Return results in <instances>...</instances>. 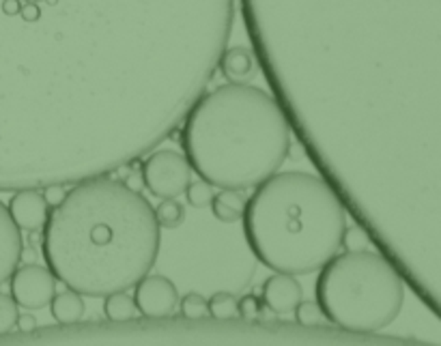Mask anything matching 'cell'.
<instances>
[{
  "label": "cell",
  "instance_id": "16",
  "mask_svg": "<svg viewBox=\"0 0 441 346\" xmlns=\"http://www.w3.org/2000/svg\"><path fill=\"white\" fill-rule=\"evenodd\" d=\"M207 314H211L217 321H231L237 316V299L235 295L222 291V293H213L211 299L207 301Z\"/></svg>",
  "mask_w": 441,
  "mask_h": 346
},
{
  "label": "cell",
  "instance_id": "3",
  "mask_svg": "<svg viewBox=\"0 0 441 346\" xmlns=\"http://www.w3.org/2000/svg\"><path fill=\"white\" fill-rule=\"evenodd\" d=\"M241 219L246 241L265 267L306 275L340 250L347 211L321 177L289 170L256 185Z\"/></svg>",
  "mask_w": 441,
  "mask_h": 346
},
{
  "label": "cell",
  "instance_id": "4",
  "mask_svg": "<svg viewBox=\"0 0 441 346\" xmlns=\"http://www.w3.org/2000/svg\"><path fill=\"white\" fill-rule=\"evenodd\" d=\"M319 271L316 304L329 323L345 331H381L403 310L405 284L379 252H336Z\"/></svg>",
  "mask_w": 441,
  "mask_h": 346
},
{
  "label": "cell",
  "instance_id": "12",
  "mask_svg": "<svg viewBox=\"0 0 441 346\" xmlns=\"http://www.w3.org/2000/svg\"><path fill=\"white\" fill-rule=\"evenodd\" d=\"M246 202H248V198L241 190L219 188V194H213V200L209 207H211L215 219H219L222 224H233L244 217Z\"/></svg>",
  "mask_w": 441,
  "mask_h": 346
},
{
  "label": "cell",
  "instance_id": "25",
  "mask_svg": "<svg viewBox=\"0 0 441 346\" xmlns=\"http://www.w3.org/2000/svg\"><path fill=\"white\" fill-rule=\"evenodd\" d=\"M130 190H134V192H140L142 188H144V183H142V175L140 172H130V175L125 177V181H123Z\"/></svg>",
  "mask_w": 441,
  "mask_h": 346
},
{
  "label": "cell",
  "instance_id": "13",
  "mask_svg": "<svg viewBox=\"0 0 441 346\" xmlns=\"http://www.w3.org/2000/svg\"><path fill=\"white\" fill-rule=\"evenodd\" d=\"M84 297L71 288L63 293H54L50 301V312L59 325H76L84 318Z\"/></svg>",
  "mask_w": 441,
  "mask_h": 346
},
{
  "label": "cell",
  "instance_id": "17",
  "mask_svg": "<svg viewBox=\"0 0 441 346\" xmlns=\"http://www.w3.org/2000/svg\"><path fill=\"white\" fill-rule=\"evenodd\" d=\"M295 321L302 325V327H327L329 325V321H327V316L323 314V310H321V306L316 304V301H299L297 306H295Z\"/></svg>",
  "mask_w": 441,
  "mask_h": 346
},
{
  "label": "cell",
  "instance_id": "18",
  "mask_svg": "<svg viewBox=\"0 0 441 346\" xmlns=\"http://www.w3.org/2000/svg\"><path fill=\"white\" fill-rule=\"evenodd\" d=\"M340 246L345 248V252H362L370 248V237L362 226H345Z\"/></svg>",
  "mask_w": 441,
  "mask_h": 346
},
{
  "label": "cell",
  "instance_id": "5",
  "mask_svg": "<svg viewBox=\"0 0 441 346\" xmlns=\"http://www.w3.org/2000/svg\"><path fill=\"white\" fill-rule=\"evenodd\" d=\"M140 175L151 196L166 200V198H177L185 192V188L192 181V168L185 155L173 149H161L144 159Z\"/></svg>",
  "mask_w": 441,
  "mask_h": 346
},
{
  "label": "cell",
  "instance_id": "20",
  "mask_svg": "<svg viewBox=\"0 0 441 346\" xmlns=\"http://www.w3.org/2000/svg\"><path fill=\"white\" fill-rule=\"evenodd\" d=\"M18 304L13 301L11 295L0 293V335H7L16 329L18 321Z\"/></svg>",
  "mask_w": 441,
  "mask_h": 346
},
{
  "label": "cell",
  "instance_id": "26",
  "mask_svg": "<svg viewBox=\"0 0 441 346\" xmlns=\"http://www.w3.org/2000/svg\"><path fill=\"white\" fill-rule=\"evenodd\" d=\"M22 3L26 5V3H33V5H47V9H57L59 5H61V0H22Z\"/></svg>",
  "mask_w": 441,
  "mask_h": 346
},
{
  "label": "cell",
  "instance_id": "19",
  "mask_svg": "<svg viewBox=\"0 0 441 346\" xmlns=\"http://www.w3.org/2000/svg\"><path fill=\"white\" fill-rule=\"evenodd\" d=\"M185 198H188V202H190V207H196V209H202V207H209L211 204V200H213V185L211 183H207V181H190V185L185 188Z\"/></svg>",
  "mask_w": 441,
  "mask_h": 346
},
{
  "label": "cell",
  "instance_id": "2",
  "mask_svg": "<svg viewBox=\"0 0 441 346\" xmlns=\"http://www.w3.org/2000/svg\"><path fill=\"white\" fill-rule=\"evenodd\" d=\"M181 142L192 172L213 188H256L278 170L291 149L280 103L250 84H224L190 112Z\"/></svg>",
  "mask_w": 441,
  "mask_h": 346
},
{
  "label": "cell",
  "instance_id": "11",
  "mask_svg": "<svg viewBox=\"0 0 441 346\" xmlns=\"http://www.w3.org/2000/svg\"><path fill=\"white\" fill-rule=\"evenodd\" d=\"M219 69H222V76L233 84H250L258 76L254 54L244 45L229 47L222 54V59H219Z\"/></svg>",
  "mask_w": 441,
  "mask_h": 346
},
{
  "label": "cell",
  "instance_id": "7",
  "mask_svg": "<svg viewBox=\"0 0 441 346\" xmlns=\"http://www.w3.org/2000/svg\"><path fill=\"white\" fill-rule=\"evenodd\" d=\"M134 291V301L138 308V314L147 318H166L173 314V310L179 304V291L177 286L166 275H153L151 271L140 277Z\"/></svg>",
  "mask_w": 441,
  "mask_h": 346
},
{
  "label": "cell",
  "instance_id": "15",
  "mask_svg": "<svg viewBox=\"0 0 441 346\" xmlns=\"http://www.w3.org/2000/svg\"><path fill=\"white\" fill-rule=\"evenodd\" d=\"M153 213H155L159 228H179L185 221V207L181 202H177L175 198L161 200L153 209Z\"/></svg>",
  "mask_w": 441,
  "mask_h": 346
},
{
  "label": "cell",
  "instance_id": "10",
  "mask_svg": "<svg viewBox=\"0 0 441 346\" xmlns=\"http://www.w3.org/2000/svg\"><path fill=\"white\" fill-rule=\"evenodd\" d=\"M7 209H9L13 221L18 224V228L28 230V233H37V230H41L47 215H50V207H47L43 194L37 190H20L18 194L11 196Z\"/></svg>",
  "mask_w": 441,
  "mask_h": 346
},
{
  "label": "cell",
  "instance_id": "21",
  "mask_svg": "<svg viewBox=\"0 0 441 346\" xmlns=\"http://www.w3.org/2000/svg\"><path fill=\"white\" fill-rule=\"evenodd\" d=\"M179 310L188 321H198V318L207 316V299L200 293H188L179 301Z\"/></svg>",
  "mask_w": 441,
  "mask_h": 346
},
{
  "label": "cell",
  "instance_id": "14",
  "mask_svg": "<svg viewBox=\"0 0 441 346\" xmlns=\"http://www.w3.org/2000/svg\"><path fill=\"white\" fill-rule=\"evenodd\" d=\"M103 314H105L108 321H113V323H127V321L136 318L138 308H136V301H134V297L130 293L117 291V293L105 295Z\"/></svg>",
  "mask_w": 441,
  "mask_h": 346
},
{
  "label": "cell",
  "instance_id": "9",
  "mask_svg": "<svg viewBox=\"0 0 441 346\" xmlns=\"http://www.w3.org/2000/svg\"><path fill=\"white\" fill-rule=\"evenodd\" d=\"M24 239L7 204L0 200V286H3L22 260Z\"/></svg>",
  "mask_w": 441,
  "mask_h": 346
},
{
  "label": "cell",
  "instance_id": "23",
  "mask_svg": "<svg viewBox=\"0 0 441 346\" xmlns=\"http://www.w3.org/2000/svg\"><path fill=\"white\" fill-rule=\"evenodd\" d=\"M65 188H61V185H52V188H47L45 192H43V198H45V202H47V207L52 209V207H57V204H61L63 200H65Z\"/></svg>",
  "mask_w": 441,
  "mask_h": 346
},
{
  "label": "cell",
  "instance_id": "6",
  "mask_svg": "<svg viewBox=\"0 0 441 346\" xmlns=\"http://www.w3.org/2000/svg\"><path fill=\"white\" fill-rule=\"evenodd\" d=\"M54 293H57V277L47 267L41 265H24L16 267L9 275V295L24 310H41L47 308Z\"/></svg>",
  "mask_w": 441,
  "mask_h": 346
},
{
  "label": "cell",
  "instance_id": "1",
  "mask_svg": "<svg viewBox=\"0 0 441 346\" xmlns=\"http://www.w3.org/2000/svg\"><path fill=\"white\" fill-rule=\"evenodd\" d=\"M41 230L47 269L82 297L134 288L159 252L151 202L115 179H93L69 190Z\"/></svg>",
  "mask_w": 441,
  "mask_h": 346
},
{
  "label": "cell",
  "instance_id": "24",
  "mask_svg": "<svg viewBox=\"0 0 441 346\" xmlns=\"http://www.w3.org/2000/svg\"><path fill=\"white\" fill-rule=\"evenodd\" d=\"M16 329H18V331H22V333H30V331H35V329H37V318H35L30 312H26V314H18Z\"/></svg>",
  "mask_w": 441,
  "mask_h": 346
},
{
  "label": "cell",
  "instance_id": "8",
  "mask_svg": "<svg viewBox=\"0 0 441 346\" xmlns=\"http://www.w3.org/2000/svg\"><path fill=\"white\" fill-rule=\"evenodd\" d=\"M304 299V288L291 273L275 271L263 284V306L273 314H289Z\"/></svg>",
  "mask_w": 441,
  "mask_h": 346
},
{
  "label": "cell",
  "instance_id": "22",
  "mask_svg": "<svg viewBox=\"0 0 441 346\" xmlns=\"http://www.w3.org/2000/svg\"><path fill=\"white\" fill-rule=\"evenodd\" d=\"M263 301L260 297L256 295H244L239 301H237V316L246 318V321H254L263 314Z\"/></svg>",
  "mask_w": 441,
  "mask_h": 346
}]
</instances>
